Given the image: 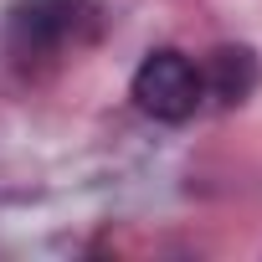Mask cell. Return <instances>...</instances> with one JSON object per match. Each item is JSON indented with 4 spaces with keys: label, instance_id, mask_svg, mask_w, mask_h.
I'll list each match as a JSON object with an SVG mask.
<instances>
[{
    "label": "cell",
    "instance_id": "cell-3",
    "mask_svg": "<svg viewBox=\"0 0 262 262\" xmlns=\"http://www.w3.org/2000/svg\"><path fill=\"white\" fill-rule=\"evenodd\" d=\"M201 82H206V98H216L226 108L242 103L257 88V57H252V47H216L206 57V67H201Z\"/></svg>",
    "mask_w": 262,
    "mask_h": 262
},
{
    "label": "cell",
    "instance_id": "cell-2",
    "mask_svg": "<svg viewBox=\"0 0 262 262\" xmlns=\"http://www.w3.org/2000/svg\"><path fill=\"white\" fill-rule=\"evenodd\" d=\"M128 98L134 108L155 123H185L195 118V108L206 103V82H201V67L175 52V47H155L144 52V62L134 67V82H128Z\"/></svg>",
    "mask_w": 262,
    "mask_h": 262
},
{
    "label": "cell",
    "instance_id": "cell-1",
    "mask_svg": "<svg viewBox=\"0 0 262 262\" xmlns=\"http://www.w3.org/2000/svg\"><path fill=\"white\" fill-rule=\"evenodd\" d=\"M93 0H11L6 11V52L16 62H47L77 47L93 26Z\"/></svg>",
    "mask_w": 262,
    "mask_h": 262
}]
</instances>
